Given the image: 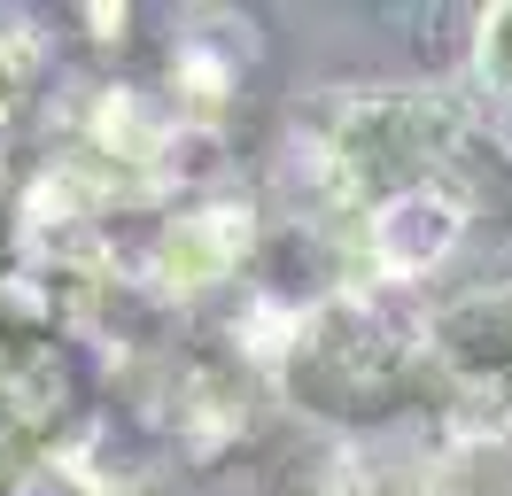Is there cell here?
Masks as SVG:
<instances>
[{"label": "cell", "mask_w": 512, "mask_h": 496, "mask_svg": "<svg viewBox=\"0 0 512 496\" xmlns=\"http://www.w3.org/2000/svg\"><path fill=\"white\" fill-rule=\"evenodd\" d=\"M466 233V210L435 194V186H396L373 202V248H381L396 272H435Z\"/></svg>", "instance_id": "6da1fadb"}]
</instances>
